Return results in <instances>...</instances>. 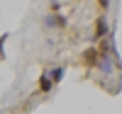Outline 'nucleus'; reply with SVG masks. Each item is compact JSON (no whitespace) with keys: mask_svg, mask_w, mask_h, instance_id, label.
<instances>
[{"mask_svg":"<svg viewBox=\"0 0 122 114\" xmlns=\"http://www.w3.org/2000/svg\"><path fill=\"white\" fill-rule=\"evenodd\" d=\"M39 87H42V90H49V87H51V80H49V78H42V80H39Z\"/></svg>","mask_w":122,"mask_h":114,"instance_id":"obj_1","label":"nucleus"}]
</instances>
